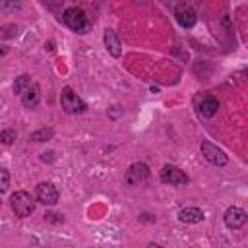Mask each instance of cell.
Here are the masks:
<instances>
[{
    "instance_id": "5b68a950",
    "label": "cell",
    "mask_w": 248,
    "mask_h": 248,
    "mask_svg": "<svg viewBox=\"0 0 248 248\" xmlns=\"http://www.w3.org/2000/svg\"><path fill=\"white\" fill-rule=\"evenodd\" d=\"M200 149H202V155L205 157V161L211 163V165H215V167H225L227 161H229V157L225 155V151L221 147H217L215 143H211V141H202Z\"/></svg>"
},
{
    "instance_id": "6da1fadb",
    "label": "cell",
    "mask_w": 248,
    "mask_h": 248,
    "mask_svg": "<svg viewBox=\"0 0 248 248\" xmlns=\"http://www.w3.org/2000/svg\"><path fill=\"white\" fill-rule=\"evenodd\" d=\"M62 21H64L74 33H79V35H83V33H87V31L91 29V23H89L85 12H83L81 8H78V6L66 8L64 14H62Z\"/></svg>"
},
{
    "instance_id": "d6986e66",
    "label": "cell",
    "mask_w": 248,
    "mask_h": 248,
    "mask_svg": "<svg viewBox=\"0 0 248 248\" xmlns=\"http://www.w3.org/2000/svg\"><path fill=\"white\" fill-rule=\"evenodd\" d=\"M147 248H163V246H159V244H147Z\"/></svg>"
},
{
    "instance_id": "8992f818",
    "label": "cell",
    "mask_w": 248,
    "mask_h": 248,
    "mask_svg": "<svg viewBox=\"0 0 248 248\" xmlns=\"http://www.w3.org/2000/svg\"><path fill=\"white\" fill-rule=\"evenodd\" d=\"M161 182L163 184H170V186H182L188 182V176L174 165H165L161 169Z\"/></svg>"
},
{
    "instance_id": "7c38bea8",
    "label": "cell",
    "mask_w": 248,
    "mask_h": 248,
    "mask_svg": "<svg viewBox=\"0 0 248 248\" xmlns=\"http://www.w3.org/2000/svg\"><path fill=\"white\" fill-rule=\"evenodd\" d=\"M105 46H107V50H108L114 58H118L120 52H122L120 39H118V35H116L112 29H107V31H105Z\"/></svg>"
},
{
    "instance_id": "e0dca14e",
    "label": "cell",
    "mask_w": 248,
    "mask_h": 248,
    "mask_svg": "<svg viewBox=\"0 0 248 248\" xmlns=\"http://www.w3.org/2000/svg\"><path fill=\"white\" fill-rule=\"evenodd\" d=\"M8 186H10V172H8L6 169H2V167H0V194H2V192H6V190H8Z\"/></svg>"
},
{
    "instance_id": "9c48e42d",
    "label": "cell",
    "mask_w": 248,
    "mask_h": 248,
    "mask_svg": "<svg viewBox=\"0 0 248 248\" xmlns=\"http://www.w3.org/2000/svg\"><path fill=\"white\" fill-rule=\"evenodd\" d=\"M246 217H248V215H246V211H244V209H240V207L232 205V207H229V209L225 211L223 221H225V225H227L229 229H240V227H244Z\"/></svg>"
},
{
    "instance_id": "3957f363",
    "label": "cell",
    "mask_w": 248,
    "mask_h": 248,
    "mask_svg": "<svg viewBox=\"0 0 248 248\" xmlns=\"http://www.w3.org/2000/svg\"><path fill=\"white\" fill-rule=\"evenodd\" d=\"M60 103H62V108H64L68 114H81V112L87 110L85 101H83L78 93H74L72 87H64V89H62Z\"/></svg>"
},
{
    "instance_id": "7a4b0ae2",
    "label": "cell",
    "mask_w": 248,
    "mask_h": 248,
    "mask_svg": "<svg viewBox=\"0 0 248 248\" xmlns=\"http://www.w3.org/2000/svg\"><path fill=\"white\" fill-rule=\"evenodd\" d=\"M10 203H12L16 217H29L35 211V202H33L31 194L25 190H17L16 194H12Z\"/></svg>"
},
{
    "instance_id": "ba28073f",
    "label": "cell",
    "mask_w": 248,
    "mask_h": 248,
    "mask_svg": "<svg viewBox=\"0 0 248 248\" xmlns=\"http://www.w3.org/2000/svg\"><path fill=\"white\" fill-rule=\"evenodd\" d=\"M174 17H176V21H178L182 27H186V29L194 27L196 21H198L196 10H194L192 6H188V4H178L176 10H174Z\"/></svg>"
},
{
    "instance_id": "8fae6325",
    "label": "cell",
    "mask_w": 248,
    "mask_h": 248,
    "mask_svg": "<svg viewBox=\"0 0 248 248\" xmlns=\"http://www.w3.org/2000/svg\"><path fill=\"white\" fill-rule=\"evenodd\" d=\"M217 110H219V101L215 99V97H203L202 101H200V105H198V112L203 116V118H211V116H215L217 114Z\"/></svg>"
},
{
    "instance_id": "2e32d148",
    "label": "cell",
    "mask_w": 248,
    "mask_h": 248,
    "mask_svg": "<svg viewBox=\"0 0 248 248\" xmlns=\"http://www.w3.org/2000/svg\"><path fill=\"white\" fill-rule=\"evenodd\" d=\"M14 140H16V132L14 130H2L0 132V143L10 145V143H14Z\"/></svg>"
},
{
    "instance_id": "4fadbf2b",
    "label": "cell",
    "mask_w": 248,
    "mask_h": 248,
    "mask_svg": "<svg viewBox=\"0 0 248 248\" xmlns=\"http://www.w3.org/2000/svg\"><path fill=\"white\" fill-rule=\"evenodd\" d=\"M178 219L182 223H188V225H194V223H202L203 221V211L198 209V207H184L178 211Z\"/></svg>"
},
{
    "instance_id": "5bb4252c",
    "label": "cell",
    "mask_w": 248,
    "mask_h": 248,
    "mask_svg": "<svg viewBox=\"0 0 248 248\" xmlns=\"http://www.w3.org/2000/svg\"><path fill=\"white\" fill-rule=\"evenodd\" d=\"M31 85V78L27 76V74H23V76H19L16 81H14V93H17V95H21L27 87Z\"/></svg>"
},
{
    "instance_id": "277c9868",
    "label": "cell",
    "mask_w": 248,
    "mask_h": 248,
    "mask_svg": "<svg viewBox=\"0 0 248 248\" xmlns=\"http://www.w3.org/2000/svg\"><path fill=\"white\" fill-rule=\"evenodd\" d=\"M147 178H149V167H147L145 163H134V165H130V169L126 170L124 184L130 186V188H136V186H141Z\"/></svg>"
},
{
    "instance_id": "30bf717a",
    "label": "cell",
    "mask_w": 248,
    "mask_h": 248,
    "mask_svg": "<svg viewBox=\"0 0 248 248\" xmlns=\"http://www.w3.org/2000/svg\"><path fill=\"white\" fill-rule=\"evenodd\" d=\"M19 97H21V103H23L25 108H35L41 101V89H39L37 83H31Z\"/></svg>"
},
{
    "instance_id": "9a60e30c",
    "label": "cell",
    "mask_w": 248,
    "mask_h": 248,
    "mask_svg": "<svg viewBox=\"0 0 248 248\" xmlns=\"http://www.w3.org/2000/svg\"><path fill=\"white\" fill-rule=\"evenodd\" d=\"M52 130L50 128H43V130H37V132H33L31 134V140L33 141H45V140H48V138H52Z\"/></svg>"
},
{
    "instance_id": "ac0fdd59",
    "label": "cell",
    "mask_w": 248,
    "mask_h": 248,
    "mask_svg": "<svg viewBox=\"0 0 248 248\" xmlns=\"http://www.w3.org/2000/svg\"><path fill=\"white\" fill-rule=\"evenodd\" d=\"M2 8H19V4H0Z\"/></svg>"
},
{
    "instance_id": "52a82bcc",
    "label": "cell",
    "mask_w": 248,
    "mask_h": 248,
    "mask_svg": "<svg viewBox=\"0 0 248 248\" xmlns=\"http://www.w3.org/2000/svg\"><path fill=\"white\" fill-rule=\"evenodd\" d=\"M35 198L45 205H54L58 202V190L50 182H39L35 188Z\"/></svg>"
}]
</instances>
